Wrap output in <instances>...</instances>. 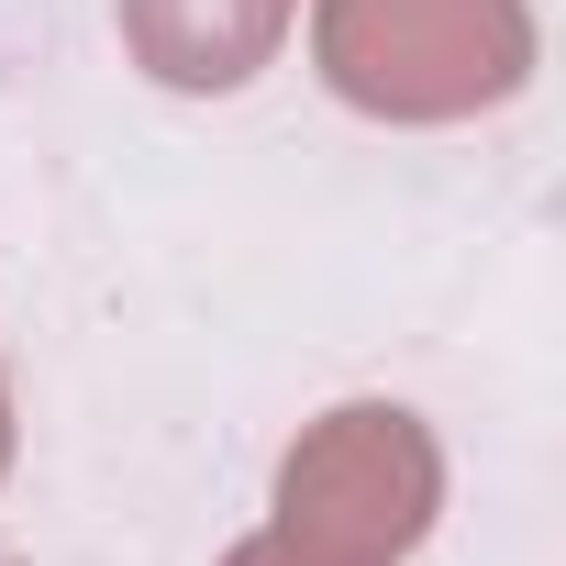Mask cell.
<instances>
[{
  "instance_id": "1",
  "label": "cell",
  "mask_w": 566,
  "mask_h": 566,
  "mask_svg": "<svg viewBox=\"0 0 566 566\" xmlns=\"http://www.w3.org/2000/svg\"><path fill=\"white\" fill-rule=\"evenodd\" d=\"M312 56L367 123H467L533 78V0H312Z\"/></svg>"
},
{
  "instance_id": "2",
  "label": "cell",
  "mask_w": 566,
  "mask_h": 566,
  "mask_svg": "<svg viewBox=\"0 0 566 566\" xmlns=\"http://www.w3.org/2000/svg\"><path fill=\"white\" fill-rule=\"evenodd\" d=\"M444 511V455L400 400H345L277 455V533L334 544L356 566H400Z\"/></svg>"
},
{
  "instance_id": "3",
  "label": "cell",
  "mask_w": 566,
  "mask_h": 566,
  "mask_svg": "<svg viewBox=\"0 0 566 566\" xmlns=\"http://www.w3.org/2000/svg\"><path fill=\"white\" fill-rule=\"evenodd\" d=\"M301 0H123V45L156 90H189V101H222L244 90L277 45H290Z\"/></svg>"
},
{
  "instance_id": "4",
  "label": "cell",
  "mask_w": 566,
  "mask_h": 566,
  "mask_svg": "<svg viewBox=\"0 0 566 566\" xmlns=\"http://www.w3.org/2000/svg\"><path fill=\"white\" fill-rule=\"evenodd\" d=\"M222 566H356V555H334V544H301V533H277V522H266V533H244Z\"/></svg>"
},
{
  "instance_id": "5",
  "label": "cell",
  "mask_w": 566,
  "mask_h": 566,
  "mask_svg": "<svg viewBox=\"0 0 566 566\" xmlns=\"http://www.w3.org/2000/svg\"><path fill=\"white\" fill-rule=\"evenodd\" d=\"M0 478H12V378H0Z\"/></svg>"
}]
</instances>
